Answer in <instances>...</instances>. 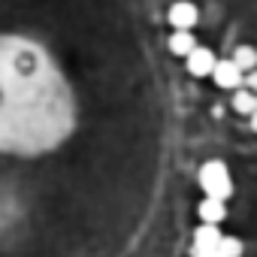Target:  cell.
Returning a JSON list of instances; mask_svg holds the SVG:
<instances>
[{
	"label": "cell",
	"instance_id": "1",
	"mask_svg": "<svg viewBox=\"0 0 257 257\" xmlns=\"http://www.w3.org/2000/svg\"><path fill=\"white\" fill-rule=\"evenodd\" d=\"M197 182H200L203 194L212 197V200L227 203V200L233 197V182H230V173H227V164H224V161H209V164H203Z\"/></svg>",
	"mask_w": 257,
	"mask_h": 257
},
{
	"label": "cell",
	"instance_id": "2",
	"mask_svg": "<svg viewBox=\"0 0 257 257\" xmlns=\"http://www.w3.org/2000/svg\"><path fill=\"white\" fill-rule=\"evenodd\" d=\"M167 19H170V25L176 31H191L200 22V13H197L194 4H188V0H176V4L170 7V13H167Z\"/></svg>",
	"mask_w": 257,
	"mask_h": 257
},
{
	"label": "cell",
	"instance_id": "3",
	"mask_svg": "<svg viewBox=\"0 0 257 257\" xmlns=\"http://www.w3.org/2000/svg\"><path fill=\"white\" fill-rule=\"evenodd\" d=\"M215 64H218L215 52H209V49H203V46H197V49H194V52L185 58V67H188V73H191V76H197V79H203V76H212Z\"/></svg>",
	"mask_w": 257,
	"mask_h": 257
},
{
	"label": "cell",
	"instance_id": "4",
	"mask_svg": "<svg viewBox=\"0 0 257 257\" xmlns=\"http://www.w3.org/2000/svg\"><path fill=\"white\" fill-rule=\"evenodd\" d=\"M212 79H215V85L218 88H227V91H233V88H242V82H245V73L233 64V58L230 61H218L215 64V70H212Z\"/></svg>",
	"mask_w": 257,
	"mask_h": 257
},
{
	"label": "cell",
	"instance_id": "5",
	"mask_svg": "<svg viewBox=\"0 0 257 257\" xmlns=\"http://www.w3.org/2000/svg\"><path fill=\"white\" fill-rule=\"evenodd\" d=\"M221 236L224 233L218 230V224H200L194 233V251H218Z\"/></svg>",
	"mask_w": 257,
	"mask_h": 257
},
{
	"label": "cell",
	"instance_id": "6",
	"mask_svg": "<svg viewBox=\"0 0 257 257\" xmlns=\"http://www.w3.org/2000/svg\"><path fill=\"white\" fill-rule=\"evenodd\" d=\"M197 215L203 224H221L227 218V206L221 200H212V197H203L200 206H197Z\"/></svg>",
	"mask_w": 257,
	"mask_h": 257
},
{
	"label": "cell",
	"instance_id": "7",
	"mask_svg": "<svg viewBox=\"0 0 257 257\" xmlns=\"http://www.w3.org/2000/svg\"><path fill=\"white\" fill-rule=\"evenodd\" d=\"M194 49H197V40H194V34H191V31H176V34L170 37V52H173V55L188 58Z\"/></svg>",
	"mask_w": 257,
	"mask_h": 257
},
{
	"label": "cell",
	"instance_id": "8",
	"mask_svg": "<svg viewBox=\"0 0 257 257\" xmlns=\"http://www.w3.org/2000/svg\"><path fill=\"white\" fill-rule=\"evenodd\" d=\"M233 109L251 118V115L257 112V94H254L251 88H236V91H233Z\"/></svg>",
	"mask_w": 257,
	"mask_h": 257
},
{
	"label": "cell",
	"instance_id": "9",
	"mask_svg": "<svg viewBox=\"0 0 257 257\" xmlns=\"http://www.w3.org/2000/svg\"><path fill=\"white\" fill-rule=\"evenodd\" d=\"M233 64H236L242 73L257 70V49H254V46H239V49L233 52Z\"/></svg>",
	"mask_w": 257,
	"mask_h": 257
},
{
	"label": "cell",
	"instance_id": "10",
	"mask_svg": "<svg viewBox=\"0 0 257 257\" xmlns=\"http://www.w3.org/2000/svg\"><path fill=\"white\" fill-rule=\"evenodd\" d=\"M242 251H245V245H242V239L239 236H221V242H218V254L221 257H242Z\"/></svg>",
	"mask_w": 257,
	"mask_h": 257
},
{
	"label": "cell",
	"instance_id": "11",
	"mask_svg": "<svg viewBox=\"0 0 257 257\" xmlns=\"http://www.w3.org/2000/svg\"><path fill=\"white\" fill-rule=\"evenodd\" d=\"M245 82H248V88H254V91H257V70H251V76H248Z\"/></svg>",
	"mask_w": 257,
	"mask_h": 257
},
{
	"label": "cell",
	"instance_id": "12",
	"mask_svg": "<svg viewBox=\"0 0 257 257\" xmlns=\"http://www.w3.org/2000/svg\"><path fill=\"white\" fill-rule=\"evenodd\" d=\"M194 257H221L218 251H194Z\"/></svg>",
	"mask_w": 257,
	"mask_h": 257
},
{
	"label": "cell",
	"instance_id": "13",
	"mask_svg": "<svg viewBox=\"0 0 257 257\" xmlns=\"http://www.w3.org/2000/svg\"><path fill=\"white\" fill-rule=\"evenodd\" d=\"M251 131H254V134H257V112H254V115H251Z\"/></svg>",
	"mask_w": 257,
	"mask_h": 257
}]
</instances>
